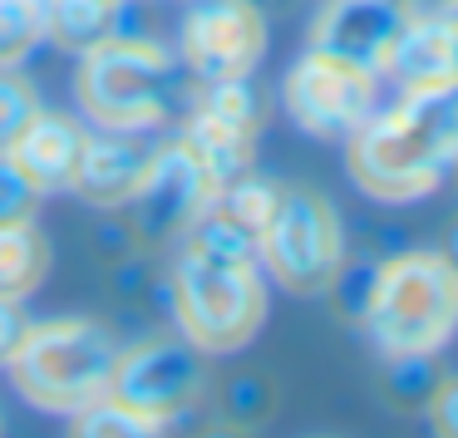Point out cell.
Returning a JSON list of instances; mask_svg holds the SVG:
<instances>
[{
  "label": "cell",
  "mask_w": 458,
  "mask_h": 438,
  "mask_svg": "<svg viewBox=\"0 0 458 438\" xmlns=\"http://www.w3.org/2000/svg\"><path fill=\"white\" fill-rule=\"evenodd\" d=\"M119 355V335L99 320H50V325L25 330L11 359V375L35 409L80 414V409L109 399Z\"/></svg>",
  "instance_id": "4"
},
{
  "label": "cell",
  "mask_w": 458,
  "mask_h": 438,
  "mask_svg": "<svg viewBox=\"0 0 458 438\" xmlns=\"http://www.w3.org/2000/svg\"><path fill=\"white\" fill-rule=\"evenodd\" d=\"M202 384H208V365H202L198 345H188L182 335L178 340H148V345L119 355V369H114V384H109V404L168 428L198 404Z\"/></svg>",
  "instance_id": "7"
},
{
  "label": "cell",
  "mask_w": 458,
  "mask_h": 438,
  "mask_svg": "<svg viewBox=\"0 0 458 438\" xmlns=\"http://www.w3.org/2000/svg\"><path fill=\"white\" fill-rule=\"evenodd\" d=\"M25 330H30V320H25L21 300H0V369H11L15 350H21Z\"/></svg>",
  "instance_id": "24"
},
{
  "label": "cell",
  "mask_w": 458,
  "mask_h": 438,
  "mask_svg": "<svg viewBox=\"0 0 458 438\" xmlns=\"http://www.w3.org/2000/svg\"><path fill=\"white\" fill-rule=\"evenodd\" d=\"M74 89L94 123H104L109 133H139L173 114L182 94V70L158 45L109 35L104 45L84 50Z\"/></svg>",
  "instance_id": "5"
},
{
  "label": "cell",
  "mask_w": 458,
  "mask_h": 438,
  "mask_svg": "<svg viewBox=\"0 0 458 438\" xmlns=\"http://www.w3.org/2000/svg\"><path fill=\"white\" fill-rule=\"evenodd\" d=\"M271 409H276V389H271L267 375H232L217 394V414H222V424H232V428L267 424Z\"/></svg>",
  "instance_id": "17"
},
{
  "label": "cell",
  "mask_w": 458,
  "mask_h": 438,
  "mask_svg": "<svg viewBox=\"0 0 458 438\" xmlns=\"http://www.w3.org/2000/svg\"><path fill=\"white\" fill-rule=\"evenodd\" d=\"M350 143V178L385 202H409L438 188L458 158V89L404 94L389 114H369V123Z\"/></svg>",
  "instance_id": "1"
},
{
  "label": "cell",
  "mask_w": 458,
  "mask_h": 438,
  "mask_svg": "<svg viewBox=\"0 0 458 438\" xmlns=\"http://www.w3.org/2000/svg\"><path fill=\"white\" fill-rule=\"evenodd\" d=\"M286 109L316 139H355L375 114V74L310 50L286 80Z\"/></svg>",
  "instance_id": "9"
},
{
  "label": "cell",
  "mask_w": 458,
  "mask_h": 438,
  "mask_svg": "<svg viewBox=\"0 0 458 438\" xmlns=\"http://www.w3.org/2000/svg\"><path fill=\"white\" fill-rule=\"evenodd\" d=\"M168 316L178 320V335L202 355L242 350L267 320V286L257 276V261L212 257L182 241L168 271Z\"/></svg>",
  "instance_id": "3"
},
{
  "label": "cell",
  "mask_w": 458,
  "mask_h": 438,
  "mask_svg": "<svg viewBox=\"0 0 458 438\" xmlns=\"http://www.w3.org/2000/svg\"><path fill=\"white\" fill-rule=\"evenodd\" d=\"M404 11L414 21H434V15H458V0H404Z\"/></svg>",
  "instance_id": "25"
},
{
  "label": "cell",
  "mask_w": 458,
  "mask_h": 438,
  "mask_svg": "<svg viewBox=\"0 0 458 438\" xmlns=\"http://www.w3.org/2000/svg\"><path fill=\"white\" fill-rule=\"evenodd\" d=\"M198 438H247V428H232V424H217V428H202Z\"/></svg>",
  "instance_id": "26"
},
{
  "label": "cell",
  "mask_w": 458,
  "mask_h": 438,
  "mask_svg": "<svg viewBox=\"0 0 458 438\" xmlns=\"http://www.w3.org/2000/svg\"><path fill=\"white\" fill-rule=\"evenodd\" d=\"M448 173H458V158H454V168H448Z\"/></svg>",
  "instance_id": "28"
},
{
  "label": "cell",
  "mask_w": 458,
  "mask_h": 438,
  "mask_svg": "<svg viewBox=\"0 0 458 438\" xmlns=\"http://www.w3.org/2000/svg\"><path fill=\"white\" fill-rule=\"evenodd\" d=\"M404 94L424 89H458V15L409 21L404 40L394 45L385 64Z\"/></svg>",
  "instance_id": "12"
},
{
  "label": "cell",
  "mask_w": 458,
  "mask_h": 438,
  "mask_svg": "<svg viewBox=\"0 0 458 438\" xmlns=\"http://www.w3.org/2000/svg\"><path fill=\"white\" fill-rule=\"evenodd\" d=\"M114 21H119V0H50V35L80 55L119 35Z\"/></svg>",
  "instance_id": "16"
},
{
  "label": "cell",
  "mask_w": 458,
  "mask_h": 438,
  "mask_svg": "<svg viewBox=\"0 0 458 438\" xmlns=\"http://www.w3.org/2000/svg\"><path fill=\"white\" fill-rule=\"evenodd\" d=\"M424 414H428V424H434V438H458V375L438 379L428 404H424Z\"/></svg>",
  "instance_id": "23"
},
{
  "label": "cell",
  "mask_w": 458,
  "mask_h": 438,
  "mask_svg": "<svg viewBox=\"0 0 458 438\" xmlns=\"http://www.w3.org/2000/svg\"><path fill=\"white\" fill-rule=\"evenodd\" d=\"M375 276H379V261H375V266H345V261H340V271H335V281L326 286V296L335 300V310L345 320H365Z\"/></svg>",
  "instance_id": "22"
},
{
  "label": "cell",
  "mask_w": 458,
  "mask_h": 438,
  "mask_svg": "<svg viewBox=\"0 0 458 438\" xmlns=\"http://www.w3.org/2000/svg\"><path fill=\"white\" fill-rule=\"evenodd\" d=\"M153 143H139L133 133H109V139H89L80 163V178H74V192L94 207H129L133 192L143 188L153 168Z\"/></svg>",
  "instance_id": "13"
},
{
  "label": "cell",
  "mask_w": 458,
  "mask_h": 438,
  "mask_svg": "<svg viewBox=\"0 0 458 438\" xmlns=\"http://www.w3.org/2000/svg\"><path fill=\"white\" fill-rule=\"evenodd\" d=\"M50 271V241L30 222H5L0 227V300H25L40 291Z\"/></svg>",
  "instance_id": "15"
},
{
  "label": "cell",
  "mask_w": 458,
  "mask_h": 438,
  "mask_svg": "<svg viewBox=\"0 0 458 438\" xmlns=\"http://www.w3.org/2000/svg\"><path fill=\"white\" fill-rule=\"evenodd\" d=\"M35 114H40L35 89L15 70H0V153H11L21 143V133L35 123Z\"/></svg>",
  "instance_id": "19"
},
{
  "label": "cell",
  "mask_w": 458,
  "mask_h": 438,
  "mask_svg": "<svg viewBox=\"0 0 458 438\" xmlns=\"http://www.w3.org/2000/svg\"><path fill=\"white\" fill-rule=\"evenodd\" d=\"M409 21L414 15L404 11V0H330L310 30V50L375 74L389 64Z\"/></svg>",
  "instance_id": "11"
},
{
  "label": "cell",
  "mask_w": 458,
  "mask_h": 438,
  "mask_svg": "<svg viewBox=\"0 0 458 438\" xmlns=\"http://www.w3.org/2000/svg\"><path fill=\"white\" fill-rule=\"evenodd\" d=\"M45 192L30 182V173L11 158V153H0V227L5 222H30L35 207H40Z\"/></svg>",
  "instance_id": "21"
},
{
  "label": "cell",
  "mask_w": 458,
  "mask_h": 438,
  "mask_svg": "<svg viewBox=\"0 0 458 438\" xmlns=\"http://www.w3.org/2000/svg\"><path fill=\"white\" fill-rule=\"evenodd\" d=\"M444 257L458 266V222H454V232H448V247H444Z\"/></svg>",
  "instance_id": "27"
},
{
  "label": "cell",
  "mask_w": 458,
  "mask_h": 438,
  "mask_svg": "<svg viewBox=\"0 0 458 438\" xmlns=\"http://www.w3.org/2000/svg\"><path fill=\"white\" fill-rule=\"evenodd\" d=\"M360 325L379 355H438L458 330V266L444 251H404L379 261Z\"/></svg>",
  "instance_id": "2"
},
{
  "label": "cell",
  "mask_w": 458,
  "mask_h": 438,
  "mask_svg": "<svg viewBox=\"0 0 458 438\" xmlns=\"http://www.w3.org/2000/svg\"><path fill=\"white\" fill-rule=\"evenodd\" d=\"M84 148H89V133L74 119H64V114H35V123L21 133L11 158L30 173V182L40 192H60V188H74Z\"/></svg>",
  "instance_id": "14"
},
{
  "label": "cell",
  "mask_w": 458,
  "mask_h": 438,
  "mask_svg": "<svg viewBox=\"0 0 458 438\" xmlns=\"http://www.w3.org/2000/svg\"><path fill=\"white\" fill-rule=\"evenodd\" d=\"M70 438H163L168 428L148 424V418L129 414V409L109 404V399H99V404L80 409V414H70Z\"/></svg>",
  "instance_id": "18"
},
{
  "label": "cell",
  "mask_w": 458,
  "mask_h": 438,
  "mask_svg": "<svg viewBox=\"0 0 458 438\" xmlns=\"http://www.w3.org/2000/svg\"><path fill=\"white\" fill-rule=\"evenodd\" d=\"M261 261L296 296H326V286L345 261L335 207L310 188H281L271 222L261 232Z\"/></svg>",
  "instance_id": "6"
},
{
  "label": "cell",
  "mask_w": 458,
  "mask_h": 438,
  "mask_svg": "<svg viewBox=\"0 0 458 438\" xmlns=\"http://www.w3.org/2000/svg\"><path fill=\"white\" fill-rule=\"evenodd\" d=\"M267 55V21L251 0H198L182 21V60L202 84L247 80Z\"/></svg>",
  "instance_id": "10"
},
{
  "label": "cell",
  "mask_w": 458,
  "mask_h": 438,
  "mask_svg": "<svg viewBox=\"0 0 458 438\" xmlns=\"http://www.w3.org/2000/svg\"><path fill=\"white\" fill-rule=\"evenodd\" d=\"M217 182H212V173L202 168V158L192 153L188 139L178 143H163L158 153H153V168L148 178H143V188L133 192V237L148 241V247H168V241H182L188 237V227L202 217V212L212 207V198H217Z\"/></svg>",
  "instance_id": "8"
},
{
  "label": "cell",
  "mask_w": 458,
  "mask_h": 438,
  "mask_svg": "<svg viewBox=\"0 0 458 438\" xmlns=\"http://www.w3.org/2000/svg\"><path fill=\"white\" fill-rule=\"evenodd\" d=\"M434 384H438L434 355H399V359H389V399H394V404L424 409L428 394H434Z\"/></svg>",
  "instance_id": "20"
}]
</instances>
